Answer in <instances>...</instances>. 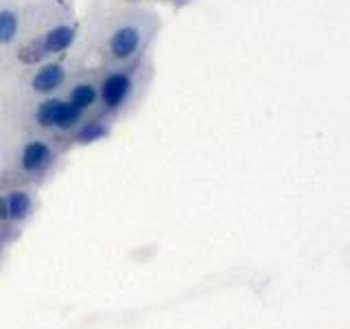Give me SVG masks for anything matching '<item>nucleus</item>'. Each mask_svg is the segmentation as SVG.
Here are the masks:
<instances>
[{
    "label": "nucleus",
    "mask_w": 350,
    "mask_h": 329,
    "mask_svg": "<svg viewBox=\"0 0 350 329\" xmlns=\"http://www.w3.org/2000/svg\"><path fill=\"white\" fill-rule=\"evenodd\" d=\"M98 66V112L114 123L131 117L147 99L156 80L153 53L125 64H96Z\"/></svg>",
    "instance_id": "20e7f679"
},
{
    "label": "nucleus",
    "mask_w": 350,
    "mask_h": 329,
    "mask_svg": "<svg viewBox=\"0 0 350 329\" xmlns=\"http://www.w3.org/2000/svg\"><path fill=\"white\" fill-rule=\"evenodd\" d=\"M162 18L153 7L125 3H92L81 20L77 51L92 64H125L153 53Z\"/></svg>",
    "instance_id": "f257e3e1"
},
{
    "label": "nucleus",
    "mask_w": 350,
    "mask_h": 329,
    "mask_svg": "<svg viewBox=\"0 0 350 329\" xmlns=\"http://www.w3.org/2000/svg\"><path fill=\"white\" fill-rule=\"evenodd\" d=\"M92 3H112V0H92Z\"/></svg>",
    "instance_id": "9b49d317"
},
{
    "label": "nucleus",
    "mask_w": 350,
    "mask_h": 329,
    "mask_svg": "<svg viewBox=\"0 0 350 329\" xmlns=\"http://www.w3.org/2000/svg\"><path fill=\"white\" fill-rule=\"evenodd\" d=\"M79 62H85L79 51H72L64 58H55L36 66H27L11 73L0 84V101H25V99H42L59 95L66 77Z\"/></svg>",
    "instance_id": "423d86ee"
},
{
    "label": "nucleus",
    "mask_w": 350,
    "mask_h": 329,
    "mask_svg": "<svg viewBox=\"0 0 350 329\" xmlns=\"http://www.w3.org/2000/svg\"><path fill=\"white\" fill-rule=\"evenodd\" d=\"M68 147L42 134L11 130L0 123V189H42L64 167Z\"/></svg>",
    "instance_id": "7ed1b4c3"
},
{
    "label": "nucleus",
    "mask_w": 350,
    "mask_h": 329,
    "mask_svg": "<svg viewBox=\"0 0 350 329\" xmlns=\"http://www.w3.org/2000/svg\"><path fill=\"white\" fill-rule=\"evenodd\" d=\"M112 3H125V5H147L149 3H162V0H112Z\"/></svg>",
    "instance_id": "9d476101"
},
{
    "label": "nucleus",
    "mask_w": 350,
    "mask_h": 329,
    "mask_svg": "<svg viewBox=\"0 0 350 329\" xmlns=\"http://www.w3.org/2000/svg\"><path fill=\"white\" fill-rule=\"evenodd\" d=\"M79 36L81 20L70 0H29L25 36L7 55V73L64 58L77 49Z\"/></svg>",
    "instance_id": "f03ea898"
},
{
    "label": "nucleus",
    "mask_w": 350,
    "mask_h": 329,
    "mask_svg": "<svg viewBox=\"0 0 350 329\" xmlns=\"http://www.w3.org/2000/svg\"><path fill=\"white\" fill-rule=\"evenodd\" d=\"M22 235L14 233V230H7V228H0V263H3L5 255L9 252V248L16 244Z\"/></svg>",
    "instance_id": "1a4fd4ad"
},
{
    "label": "nucleus",
    "mask_w": 350,
    "mask_h": 329,
    "mask_svg": "<svg viewBox=\"0 0 350 329\" xmlns=\"http://www.w3.org/2000/svg\"><path fill=\"white\" fill-rule=\"evenodd\" d=\"M85 114L72 108L64 97H42V99H25V101H0V123L31 132V134H42L53 141L64 143L70 149V138L75 130L79 127ZM72 151V149H70Z\"/></svg>",
    "instance_id": "39448f33"
},
{
    "label": "nucleus",
    "mask_w": 350,
    "mask_h": 329,
    "mask_svg": "<svg viewBox=\"0 0 350 329\" xmlns=\"http://www.w3.org/2000/svg\"><path fill=\"white\" fill-rule=\"evenodd\" d=\"M72 108L83 114H90L98 110V66L92 62H79L66 77L59 90Z\"/></svg>",
    "instance_id": "0eeeda50"
},
{
    "label": "nucleus",
    "mask_w": 350,
    "mask_h": 329,
    "mask_svg": "<svg viewBox=\"0 0 350 329\" xmlns=\"http://www.w3.org/2000/svg\"><path fill=\"white\" fill-rule=\"evenodd\" d=\"M116 123L109 117H105L103 112H90L81 119L79 127L75 130V134L70 138V149L75 147H90L96 145V143L107 141L112 136Z\"/></svg>",
    "instance_id": "6e6552de"
}]
</instances>
